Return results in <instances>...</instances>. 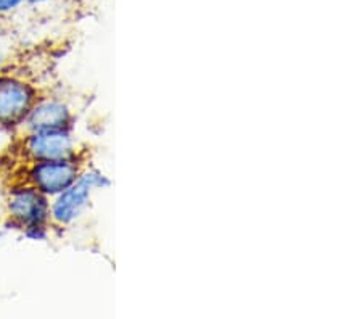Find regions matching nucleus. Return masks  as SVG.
<instances>
[{"mask_svg":"<svg viewBox=\"0 0 362 319\" xmlns=\"http://www.w3.org/2000/svg\"><path fill=\"white\" fill-rule=\"evenodd\" d=\"M26 153L34 161L73 158L74 141L68 129L34 131L25 144Z\"/></svg>","mask_w":362,"mask_h":319,"instance_id":"obj_5","label":"nucleus"},{"mask_svg":"<svg viewBox=\"0 0 362 319\" xmlns=\"http://www.w3.org/2000/svg\"><path fill=\"white\" fill-rule=\"evenodd\" d=\"M34 97L31 86L0 74V126H15L25 121L34 105Z\"/></svg>","mask_w":362,"mask_h":319,"instance_id":"obj_4","label":"nucleus"},{"mask_svg":"<svg viewBox=\"0 0 362 319\" xmlns=\"http://www.w3.org/2000/svg\"><path fill=\"white\" fill-rule=\"evenodd\" d=\"M52 2H55V0H26V4H29V5H34V7H37V5L52 4Z\"/></svg>","mask_w":362,"mask_h":319,"instance_id":"obj_8","label":"nucleus"},{"mask_svg":"<svg viewBox=\"0 0 362 319\" xmlns=\"http://www.w3.org/2000/svg\"><path fill=\"white\" fill-rule=\"evenodd\" d=\"M78 178L79 170L73 158L36 161L28 173L29 185L44 195H58Z\"/></svg>","mask_w":362,"mask_h":319,"instance_id":"obj_2","label":"nucleus"},{"mask_svg":"<svg viewBox=\"0 0 362 319\" xmlns=\"http://www.w3.org/2000/svg\"><path fill=\"white\" fill-rule=\"evenodd\" d=\"M26 5V0H0V16L10 15Z\"/></svg>","mask_w":362,"mask_h":319,"instance_id":"obj_7","label":"nucleus"},{"mask_svg":"<svg viewBox=\"0 0 362 319\" xmlns=\"http://www.w3.org/2000/svg\"><path fill=\"white\" fill-rule=\"evenodd\" d=\"M7 211L11 221L28 228L34 224H45L50 218V205L47 195L39 192L33 185L11 190L7 202Z\"/></svg>","mask_w":362,"mask_h":319,"instance_id":"obj_3","label":"nucleus"},{"mask_svg":"<svg viewBox=\"0 0 362 319\" xmlns=\"http://www.w3.org/2000/svg\"><path fill=\"white\" fill-rule=\"evenodd\" d=\"M26 124L34 131H52V129H68L71 123V113L62 102H42L33 105L26 115Z\"/></svg>","mask_w":362,"mask_h":319,"instance_id":"obj_6","label":"nucleus"},{"mask_svg":"<svg viewBox=\"0 0 362 319\" xmlns=\"http://www.w3.org/2000/svg\"><path fill=\"white\" fill-rule=\"evenodd\" d=\"M110 181L98 173H87L79 176L57 199L50 207V216L58 224H69L78 219L89 203L92 190L108 185Z\"/></svg>","mask_w":362,"mask_h":319,"instance_id":"obj_1","label":"nucleus"},{"mask_svg":"<svg viewBox=\"0 0 362 319\" xmlns=\"http://www.w3.org/2000/svg\"><path fill=\"white\" fill-rule=\"evenodd\" d=\"M4 63H5V55L2 54V50H0V71H2V66H4Z\"/></svg>","mask_w":362,"mask_h":319,"instance_id":"obj_9","label":"nucleus"}]
</instances>
